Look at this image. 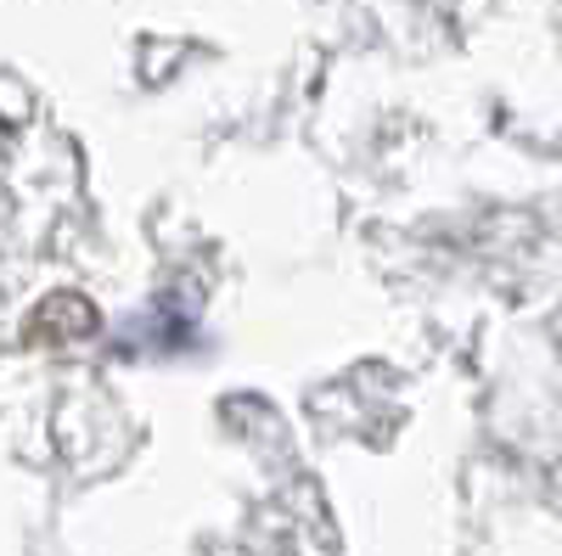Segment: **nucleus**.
Masks as SVG:
<instances>
[]
</instances>
